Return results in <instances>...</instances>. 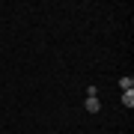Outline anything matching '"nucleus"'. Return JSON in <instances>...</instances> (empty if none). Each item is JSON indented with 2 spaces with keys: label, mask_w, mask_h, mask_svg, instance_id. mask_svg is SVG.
Segmentation results:
<instances>
[{
  "label": "nucleus",
  "mask_w": 134,
  "mask_h": 134,
  "mask_svg": "<svg viewBox=\"0 0 134 134\" xmlns=\"http://www.w3.org/2000/svg\"><path fill=\"white\" fill-rule=\"evenodd\" d=\"M90 113H98L101 110V101H98V96H86V104H83Z\"/></svg>",
  "instance_id": "nucleus-1"
},
{
  "label": "nucleus",
  "mask_w": 134,
  "mask_h": 134,
  "mask_svg": "<svg viewBox=\"0 0 134 134\" xmlns=\"http://www.w3.org/2000/svg\"><path fill=\"white\" fill-rule=\"evenodd\" d=\"M119 86H122V92L134 90V77H119Z\"/></svg>",
  "instance_id": "nucleus-2"
},
{
  "label": "nucleus",
  "mask_w": 134,
  "mask_h": 134,
  "mask_svg": "<svg viewBox=\"0 0 134 134\" xmlns=\"http://www.w3.org/2000/svg\"><path fill=\"white\" fill-rule=\"evenodd\" d=\"M122 104H125V107H134V90L122 92Z\"/></svg>",
  "instance_id": "nucleus-3"
}]
</instances>
